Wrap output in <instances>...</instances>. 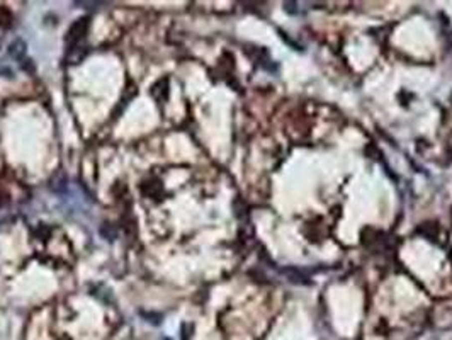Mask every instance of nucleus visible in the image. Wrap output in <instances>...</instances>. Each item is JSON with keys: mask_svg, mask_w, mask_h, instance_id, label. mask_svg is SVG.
I'll return each instance as SVG.
<instances>
[{"mask_svg": "<svg viewBox=\"0 0 452 340\" xmlns=\"http://www.w3.org/2000/svg\"><path fill=\"white\" fill-rule=\"evenodd\" d=\"M9 55L12 58H15V60H24V55H26V43L20 39H15L14 43H10Z\"/></svg>", "mask_w": 452, "mask_h": 340, "instance_id": "obj_2", "label": "nucleus"}, {"mask_svg": "<svg viewBox=\"0 0 452 340\" xmlns=\"http://www.w3.org/2000/svg\"><path fill=\"white\" fill-rule=\"evenodd\" d=\"M12 12L7 7L0 5V26L2 27H10L12 26Z\"/></svg>", "mask_w": 452, "mask_h": 340, "instance_id": "obj_3", "label": "nucleus"}, {"mask_svg": "<svg viewBox=\"0 0 452 340\" xmlns=\"http://www.w3.org/2000/svg\"><path fill=\"white\" fill-rule=\"evenodd\" d=\"M22 70H26L29 73H34V65H32L31 60H26V63L22 65Z\"/></svg>", "mask_w": 452, "mask_h": 340, "instance_id": "obj_4", "label": "nucleus"}, {"mask_svg": "<svg viewBox=\"0 0 452 340\" xmlns=\"http://www.w3.org/2000/svg\"><path fill=\"white\" fill-rule=\"evenodd\" d=\"M5 202H7V199L3 197L2 194H0V208H2V206H5Z\"/></svg>", "mask_w": 452, "mask_h": 340, "instance_id": "obj_5", "label": "nucleus"}, {"mask_svg": "<svg viewBox=\"0 0 452 340\" xmlns=\"http://www.w3.org/2000/svg\"><path fill=\"white\" fill-rule=\"evenodd\" d=\"M89 26H90L89 17L77 19L75 22L70 26L68 32H66V38H65V44H66V48H68V53L75 51V49L80 46V43L85 39L87 32H89Z\"/></svg>", "mask_w": 452, "mask_h": 340, "instance_id": "obj_1", "label": "nucleus"}]
</instances>
